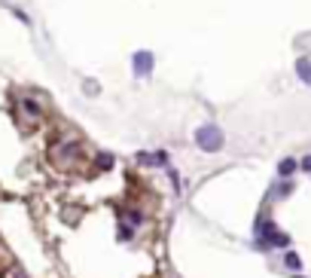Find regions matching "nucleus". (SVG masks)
<instances>
[{
  "instance_id": "1",
  "label": "nucleus",
  "mask_w": 311,
  "mask_h": 278,
  "mask_svg": "<svg viewBox=\"0 0 311 278\" xmlns=\"http://www.w3.org/2000/svg\"><path fill=\"white\" fill-rule=\"evenodd\" d=\"M195 144H198V150H205V153H217V150H223L226 138H223V132H220L217 126H201L195 132Z\"/></svg>"
},
{
  "instance_id": "2",
  "label": "nucleus",
  "mask_w": 311,
  "mask_h": 278,
  "mask_svg": "<svg viewBox=\"0 0 311 278\" xmlns=\"http://www.w3.org/2000/svg\"><path fill=\"white\" fill-rule=\"evenodd\" d=\"M260 235H263V241H266V245H278V248H287V235L284 232H278V230H274V223H263V227H260Z\"/></svg>"
},
{
  "instance_id": "3",
  "label": "nucleus",
  "mask_w": 311,
  "mask_h": 278,
  "mask_svg": "<svg viewBox=\"0 0 311 278\" xmlns=\"http://www.w3.org/2000/svg\"><path fill=\"white\" fill-rule=\"evenodd\" d=\"M134 74L137 77H150L153 74V55H150V52H134Z\"/></svg>"
},
{
  "instance_id": "4",
  "label": "nucleus",
  "mask_w": 311,
  "mask_h": 278,
  "mask_svg": "<svg viewBox=\"0 0 311 278\" xmlns=\"http://www.w3.org/2000/svg\"><path fill=\"white\" fill-rule=\"evenodd\" d=\"M296 74L305 86H311V61L308 58H296Z\"/></svg>"
},
{
  "instance_id": "5",
  "label": "nucleus",
  "mask_w": 311,
  "mask_h": 278,
  "mask_svg": "<svg viewBox=\"0 0 311 278\" xmlns=\"http://www.w3.org/2000/svg\"><path fill=\"white\" fill-rule=\"evenodd\" d=\"M22 110H25V116L37 119V116H40V104H37V101H31V98H25V101H22Z\"/></svg>"
},
{
  "instance_id": "6",
  "label": "nucleus",
  "mask_w": 311,
  "mask_h": 278,
  "mask_svg": "<svg viewBox=\"0 0 311 278\" xmlns=\"http://www.w3.org/2000/svg\"><path fill=\"white\" fill-rule=\"evenodd\" d=\"M296 168H299V162H296V159H281V162H278V171H281L284 178H290Z\"/></svg>"
},
{
  "instance_id": "7",
  "label": "nucleus",
  "mask_w": 311,
  "mask_h": 278,
  "mask_svg": "<svg viewBox=\"0 0 311 278\" xmlns=\"http://www.w3.org/2000/svg\"><path fill=\"white\" fill-rule=\"evenodd\" d=\"M284 266H287V269H293V272H299V269H302V260L290 251V254H284Z\"/></svg>"
},
{
  "instance_id": "8",
  "label": "nucleus",
  "mask_w": 311,
  "mask_h": 278,
  "mask_svg": "<svg viewBox=\"0 0 311 278\" xmlns=\"http://www.w3.org/2000/svg\"><path fill=\"white\" fill-rule=\"evenodd\" d=\"M299 165H302V168H305V171H311V156H305V159H302V162H299Z\"/></svg>"
},
{
  "instance_id": "9",
  "label": "nucleus",
  "mask_w": 311,
  "mask_h": 278,
  "mask_svg": "<svg viewBox=\"0 0 311 278\" xmlns=\"http://www.w3.org/2000/svg\"><path fill=\"white\" fill-rule=\"evenodd\" d=\"M296 278H299V275H296Z\"/></svg>"
}]
</instances>
